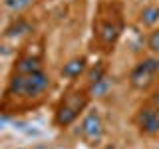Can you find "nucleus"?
Returning a JSON list of instances; mask_svg holds the SVG:
<instances>
[{
  "label": "nucleus",
  "instance_id": "obj_1",
  "mask_svg": "<svg viewBox=\"0 0 159 149\" xmlns=\"http://www.w3.org/2000/svg\"><path fill=\"white\" fill-rule=\"evenodd\" d=\"M123 32V8L116 0H103L93 18V46L99 52H111ZM93 48V50H96Z\"/></svg>",
  "mask_w": 159,
  "mask_h": 149
},
{
  "label": "nucleus",
  "instance_id": "obj_2",
  "mask_svg": "<svg viewBox=\"0 0 159 149\" xmlns=\"http://www.w3.org/2000/svg\"><path fill=\"white\" fill-rule=\"evenodd\" d=\"M48 88H50V78L44 70H34V72H28V74L12 72L6 93H4V102L40 97Z\"/></svg>",
  "mask_w": 159,
  "mask_h": 149
},
{
  "label": "nucleus",
  "instance_id": "obj_3",
  "mask_svg": "<svg viewBox=\"0 0 159 149\" xmlns=\"http://www.w3.org/2000/svg\"><path fill=\"white\" fill-rule=\"evenodd\" d=\"M89 97L92 96H89L88 89H74V92H68L56 107L54 123H56L58 127H68L70 123H74L80 113L88 107Z\"/></svg>",
  "mask_w": 159,
  "mask_h": 149
},
{
  "label": "nucleus",
  "instance_id": "obj_4",
  "mask_svg": "<svg viewBox=\"0 0 159 149\" xmlns=\"http://www.w3.org/2000/svg\"><path fill=\"white\" fill-rule=\"evenodd\" d=\"M157 74H159V58H145L137 62L129 72V84H131V88L143 92L155 82Z\"/></svg>",
  "mask_w": 159,
  "mask_h": 149
},
{
  "label": "nucleus",
  "instance_id": "obj_5",
  "mask_svg": "<svg viewBox=\"0 0 159 149\" xmlns=\"http://www.w3.org/2000/svg\"><path fill=\"white\" fill-rule=\"evenodd\" d=\"M80 135L88 145H98L103 137V123L98 111H88L80 123Z\"/></svg>",
  "mask_w": 159,
  "mask_h": 149
},
{
  "label": "nucleus",
  "instance_id": "obj_6",
  "mask_svg": "<svg viewBox=\"0 0 159 149\" xmlns=\"http://www.w3.org/2000/svg\"><path fill=\"white\" fill-rule=\"evenodd\" d=\"M133 121H135V127L143 135H157L159 133V111L151 103L139 107Z\"/></svg>",
  "mask_w": 159,
  "mask_h": 149
},
{
  "label": "nucleus",
  "instance_id": "obj_7",
  "mask_svg": "<svg viewBox=\"0 0 159 149\" xmlns=\"http://www.w3.org/2000/svg\"><path fill=\"white\" fill-rule=\"evenodd\" d=\"M34 70H42V64H40L38 58L34 56H20L14 64L12 72L16 74H28V72H34Z\"/></svg>",
  "mask_w": 159,
  "mask_h": 149
},
{
  "label": "nucleus",
  "instance_id": "obj_8",
  "mask_svg": "<svg viewBox=\"0 0 159 149\" xmlns=\"http://www.w3.org/2000/svg\"><path fill=\"white\" fill-rule=\"evenodd\" d=\"M86 72V60L84 58H74L70 60V62L64 64L62 68V76L64 78H78L80 74Z\"/></svg>",
  "mask_w": 159,
  "mask_h": 149
},
{
  "label": "nucleus",
  "instance_id": "obj_9",
  "mask_svg": "<svg viewBox=\"0 0 159 149\" xmlns=\"http://www.w3.org/2000/svg\"><path fill=\"white\" fill-rule=\"evenodd\" d=\"M159 20V8L157 6H147L141 10V22L147 24V26H153Z\"/></svg>",
  "mask_w": 159,
  "mask_h": 149
},
{
  "label": "nucleus",
  "instance_id": "obj_10",
  "mask_svg": "<svg viewBox=\"0 0 159 149\" xmlns=\"http://www.w3.org/2000/svg\"><path fill=\"white\" fill-rule=\"evenodd\" d=\"M32 2L34 0H4V6L8 10H12V12H20V10L28 8Z\"/></svg>",
  "mask_w": 159,
  "mask_h": 149
},
{
  "label": "nucleus",
  "instance_id": "obj_11",
  "mask_svg": "<svg viewBox=\"0 0 159 149\" xmlns=\"http://www.w3.org/2000/svg\"><path fill=\"white\" fill-rule=\"evenodd\" d=\"M147 48L151 50L155 56H159V28H155L151 34L147 36Z\"/></svg>",
  "mask_w": 159,
  "mask_h": 149
},
{
  "label": "nucleus",
  "instance_id": "obj_12",
  "mask_svg": "<svg viewBox=\"0 0 159 149\" xmlns=\"http://www.w3.org/2000/svg\"><path fill=\"white\" fill-rule=\"evenodd\" d=\"M151 106H153V107H155L157 111H159V89H157V92L151 96Z\"/></svg>",
  "mask_w": 159,
  "mask_h": 149
},
{
  "label": "nucleus",
  "instance_id": "obj_13",
  "mask_svg": "<svg viewBox=\"0 0 159 149\" xmlns=\"http://www.w3.org/2000/svg\"><path fill=\"white\" fill-rule=\"evenodd\" d=\"M106 149H113V147H106Z\"/></svg>",
  "mask_w": 159,
  "mask_h": 149
},
{
  "label": "nucleus",
  "instance_id": "obj_14",
  "mask_svg": "<svg viewBox=\"0 0 159 149\" xmlns=\"http://www.w3.org/2000/svg\"><path fill=\"white\" fill-rule=\"evenodd\" d=\"M38 149H42V147H38Z\"/></svg>",
  "mask_w": 159,
  "mask_h": 149
}]
</instances>
